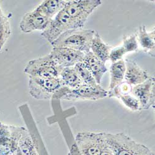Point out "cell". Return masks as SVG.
Instances as JSON below:
<instances>
[{
	"instance_id": "6da1fadb",
	"label": "cell",
	"mask_w": 155,
	"mask_h": 155,
	"mask_svg": "<svg viewBox=\"0 0 155 155\" xmlns=\"http://www.w3.org/2000/svg\"><path fill=\"white\" fill-rule=\"evenodd\" d=\"M95 32V31L89 29L69 30L60 35L51 44L53 47H65L87 54L91 50Z\"/></svg>"
},
{
	"instance_id": "7a4b0ae2",
	"label": "cell",
	"mask_w": 155,
	"mask_h": 155,
	"mask_svg": "<svg viewBox=\"0 0 155 155\" xmlns=\"http://www.w3.org/2000/svg\"><path fill=\"white\" fill-rule=\"evenodd\" d=\"M107 145L114 155H143L150 150L123 133H104Z\"/></svg>"
},
{
	"instance_id": "3957f363",
	"label": "cell",
	"mask_w": 155,
	"mask_h": 155,
	"mask_svg": "<svg viewBox=\"0 0 155 155\" xmlns=\"http://www.w3.org/2000/svg\"><path fill=\"white\" fill-rule=\"evenodd\" d=\"M108 96V91L102 88L100 84L89 86L83 84L74 89H70L62 86L55 93L53 99L67 101H97Z\"/></svg>"
},
{
	"instance_id": "277c9868",
	"label": "cell",
	"mask_w": 155,
	"mask_h": 155,
	"mask_svg": "<svg viewBox=\"0 0 155 155\" xmlns=\"http://www.w3.org/2000/svg\"><path fill=\"white\" fill-rule=\"evenodd\" d=\"M101 4V0L67 1L63 9L70 16L73 29H82L88 17Z\"/></svg>"
},
{
	"instance_id": "5b68a950",
	"label": "cell",
	"mask_w": 155,
	"mask_h": 155,
	"mask_svg": "<svg viewBox=\"0 0 155 155\" xmlns=\"http://www.w3.org/2000/svg\"><path fill=\"white\" fill-rule=\"evenodd\" d=\"M62 69L48 54L29 61L24 71L29 77L58 78Z\"/></svg>"
},
{
	"instance_id": "8992f818",
	"label": "cell",
	"mask_w": 155,
	"mask_h": 155,
	"mask_svg": "<svg viewBox=\"0 0 155 155\" xmlns=\"http://www.w3.org/2000/svg\"><path fill=\"white\" fill-rule=\"evenodd\" d=\"M60 77H29L30 95L35 99H50L62 86Z\"/></svg>"
},
{
	"instance_id": "52a82bcc",
	"label": "cell",
	"mask_w": 155,
	"mask_h": 155,
	"mask_svg": "<svg viewBox=\"0 0 155 155\" xmlns=\"http://www.w3.org/2000/svg\"><path fill=\"white\" fill-rule=\"evenodd\" d=\"M75 141L81 155H99L107 145L104 133L80 132L76 135Z\"/></svg>"
},
{
	"instance_id": "ba28073f",
	"label": "cell",
	"mask_w": 155,
	"mask_h": 155,
	"mask_svg": "<svg viewBox=\"0 0 155 155\" xmlns=\"http://www.w3.org/2000/svg\"><path fill=\"white\" fill-rule=\"evenodd\" d=\"M24 129L23 127L0 122V155H12L16 153Z\"/></svg>"
},
{
	"instance_id": "9c48e42d",
	"label": "cell",
	"mask_w": 155,
	"mask_h": 155,
	"mask_svg": "<svg viewBox=\"0 0 155 155\" xmlns=\"http://www.w3.org/2000/svg\"><path fill=\"white\" fill-rule=\"evenodd\" d=\"M154 77L150 76L144 83L132 86L130 94L138 99L141 110L154 107Z\"/></svg>"
},
{
	"instance_id": "30bf717a",
	"label": "cell",
	"mask_w": 155,
	"mask_h": 155,
	"mask_svg": "<svg viewBox=\"0 0 155 155\" xmlns=\"http://www.w3.org/2000/svg\"><path fill=\"white\" fill-rule=\"evenodd\" d=\"M50 55L62 68L74 67L81 62L85 54L65 47H53Z\"/></svg>"
},
{
	"instance_id": "8fae6325",
	"label": "cell",
	"mask_w": 155,
	"mask_h": 155,
	"mask_svg": "<svg viewBox=\"0 0 155 155\" xmlns=\"http://www.w3.org/2000/svg\"><path fill=\"white\" fill-rule=\"evenodd\" d=\"M50 19L38 12L35 9L25 13L19 23V28L24 33H31L36 31H45L50 24Z\"/></svg>"
},
{
	"instance_id": "7c38bea8",
	"label": "cell",
	"mask_w": 155,
	"mask_h": 155,
	"mask_svg": "<svg viewBox=\"0 0 155 155\" xmlns=\"http://www.w3.org/2000/svg\"><path fill=\"white\" fill-rule=\"evenodd\" d=\"M125 63L126 70L124 80L128 84L134 86L144 83L150 78L147 71L142 69L135 61L127 60Z\"/></svg>"
},
{
	"instance_id": "4fadbf2b",
	"label": "cell",
	"mask_w": 155,
	"mask_h": 155,
	"mask_svg": "<svg viewBox=\"0 0 155 155\" xmlns=\"http://www.w3.org/2000/svg\"><path fill=\"white\" fill-rule=\"evenodd\" d=\"M81 62L91 73L96 83L100 84L102 76L107 71L105 63L96 57L91 51L85 54Z\"/></svg>"
},
{
	"instance_id": "5bb4252c",
	"label": "cell",
	"mask_w": 155,
	"mask_h": 155,
	"mask_svg": "<svg viewBox=\"0 0 155 155\" xmlns=\"http://www.w3.org/2000/svg\"><path fill=\"white\" fill-rule=\"evenodd\" d=\"M67 1L45 0L35 9L44 16L52 19L65 6Z\"/></svg>"
},
{
	"instance_id": "9a60e30c",
	"label": "cell",
	"mask_w": 155,
	"mask_h": 155,
	"mask_svg": "<svg viewBox=\"0 0 155 155\" xmlns=\"http://www.w3.org/2000/svg\"><path fill=\"white\" fill-rule=\"evenodd\" d=\"M154 29L151 32H148L145 25H141L138 31V41L139 43L145 52L150 55L154 57L155 42Z\"/></svg>"
},
{
	"instance_id": "2e32d148",
	"label": "cell",
	"mask_w": 155,
	"mask_h": 155,
	"mask_svg": "<svg viewBox=\"0 0 155 155\" xmlns=\"http://www.w3.org/2000/svg\"><path fill=\"white\" fill-rule=\"evenodd\" d=\"M59 77L62 85L70 89H74L84 84L74 67L63 68Z\"/></svg>"
},
{
	"instance_id": "e0dca14e",
	"label": "cell",
	"mask_w": 155,
	"mask_h": 155,
	"mask_svg": "<svg viewBox=\"0 0 155 155\" xmlns=\"http://www.w3.org/2000/svg\"><path fill=\"white\" fill-rule=\"evenodd\" d=\"M91 52L104 63L109 59L111 47L102 41L98 32H96L91 45Z\"/></svg>"
},
{
	"instance_id": "ac0fdd59",
	"label": "cell",
	"mask_w": 155,
	"mask_h": 155,
	"mask_svg": "<svg viewBox=\"0 0 155 155\" xmlns=\"http://www.w3.org/2000/svg\"><path fill=\"white\" fill-rule=\"evenodd\" d=\"M125 70V63L123 60L112 64L110 68V82L109 91L119 86L124 82Z\"/></svg>"
},
{
	"instance_id": "d6986e66",
	"label": "cell",
	"mask_w": 155,
	"mask_h": 155,
	"mask_svg": "<svg viewBox=\"0 0 155 155\" xmlns=\"http://www.w3.org/2000/svg\"><path fill=\"white\" fill-rule=\"evenodd\" d=\"M16 153L20 155H38L34 140L26 128L23 131Z\"/></svg>"
},
{
	"instance_id": "ffe728a7",
	"label": "cell",
	"mask_w": 155,
	"mask_h": 155,
	"mask_svg": "<svg viewBox=\"0 0 155 155\" xmlns=\"http://www.w3.org/2000/svg\"><path fill=\"white\" fill-rule=\"evenodd\" d=\"M11 34V24L0 6V50L6 44Z\"/></svg>"
},
{
	"instance_id": "44dd1931",
	"label": "cell",
	"mask_w": 155,
	"mask_h": 155,
	"mask_svg": "<svg viewBox=\"0 0 155 155\" xmlns=\"http://www.w3.org/2000/svg\"><path fill=\"white\" fill-rule=\"evenodd\" d=\"M74 68L84 84L89 86H96L97 84L91 73L84 65L82 62L78 63L74 66Z\"/></svg>"
},
{
	"instance_id": "7402d4cb",
	"label": "cell",
	"mask_w": 155,
	"mask_h": 155,
	"mask_svg": "<svg viewBox=\"0 0 155 155\" xmlns=\"http://www.w3.org/2000/svg\"><path fill=\"white\" fill-rule=\"evenodd\" d=\"M117 98L120 99L123 104L132 111H138L141 110L139 101L131 94H119L117 96Z\"/></svg>"
},
{
	"instance_id": "603a6c76",
	"label": "cell",
	"mask_w": 155,
	"mask_h": 155,
	"mask_svg": "<svg viewBox=\"0 0 155 155\" xmlns=\"http://www.w3.org/2000/svg\"><path fill=\"white\" fill-rule=\"evenodd\" d=\"M125 52H132L136 51L138 48V44L136 34L130 35H125L123 38V45Z\"/></svg>"
},
{
	"instance_id": "cb8c5ba5",
	"label": "cell",
	"mask_w": 155,
	"mask_h": 155,
	"mask_svg": "<svg viewBox=\"0 0 155 155\" xmlns=\"http://www.w3.org/2000/svg\"><path fill=\"white\" fill-rule=\"evenodd\" d=\"M125 54L126 52L122 46L120 47H116L110 50L109 55V59L110 60L112 63L117 62L122 60V58Z\"/></svg>"
},
{
	"instance_id": "d4e9b609",
	"label": "cell",
	"mask_w": 155,
	"mask_h": 155,
	"mask_svg": "<svg viewBox=\"0 0 155 155\" xmlns=\"http://www.w3.org/2000/svg\"><path fill=\"white\" fill-rule=\"evenodd\" d=\"M69 155H81V154L76 143L72 146L71 150L69 153Z\"/></svg>"
},
{
	"instance_id": "484cf974",
	"label": "cell",
	"mask_w": 155,
	"mask_h": 155,
	"mask_svg": "<svg viewBox=\"0 0 155 155\" xmlns=\"http://www.w3.org/2000/svg\"><path fill=\"white\" fill-rule=\"evenodd\" d=\"M99 155H114V154L112 153V151L109 149L108 146L106 145L104 148L102 149Z\"/></svg>"
},
{
	"instance_id": "4316f807",
	"label": "cell",
	"mask_w": 155,
	"mask_h": 155,
	"mask_svg": "<svg viewBox=\"0 0 155 155\" xmlns=\"http://www.w3.org/2000/svg\"><path fill=\"white\" fill-rule=\"evenodd\" d=\"M143 155H154V153L150 150V151H149L148 152H147V153H145V154H144Z\"/></svg>"
},
{
	"instance_id": "83f0119b",
	"label": "cell",
	"mask_w": 155,
	"mask_h": 155,
	"mask_svg": "<svg viewBox=\"0 0 155 155\" xmlns=\"http://www.w3.org/2000/svg\"><path fill=\"white\" fill-rule=\"evenodd\" d=\"M16 154H17V155H20V154H18V153H16Z\"/></svg>"
},
{
	"instance_id": "f1b7e54d",
	"label": "cell",
	"mask_w": 155,
	"mask_h": 155,
	"mask_svg": "<svg viewBox=\"0 0 155 155\" xmlns=\"http://www.w3.org/2000/svg\"><path fill=\"white\" fill-rule=\"evenodd\" d=\"M12 155H17V154H16L15 153V154H12Z\"/></svg>"
}]
</instances>
